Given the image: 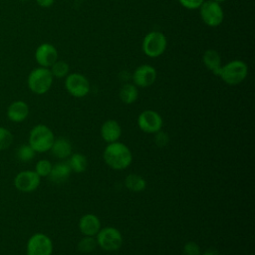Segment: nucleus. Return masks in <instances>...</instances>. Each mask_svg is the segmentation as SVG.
Wrapping results in <instances>:
<instances>
[{
  "instance_id": "obj_18",
  "label": "nucleus",
  "mask_w": 255,
  "mask_h": 255,
  "mask_svg": "<svg viewBox=\"0 0 255 255\" xmlns=\"http://www.w3.org/2000/svg\"><path fill=\"white\" fill-rule=\"evenodd\" d=\"M72 170L68 164V162L60 161L57 162L56 164H53L51 172L49 174V179L50 181L54 183H63L67 181V179L70 177Z\"/></svg>"
},
{
  "instance_id": "obj_26",
  "label": "nucleus",
  "mask_w": 255,
  "mask_h": 255,
  "mask_svg": "<svg viewBox=\"0 0 255 255\" xmlns=\"http://www.w3.org/2000/svg\"><path fill=\"white\" fill-rule=\"evenodd\" d=\"M52 162L49 160V159H46V158H43V159H40L36 162L35 164V169L34 171L40 176V177H48L50 172H51V169H52Z\"/></svg>"
},
{
  "instance_id": "obj_29",
  "label": "nucleus",
  "mask_w": 255,
  "mask_h": 255,
  "mask_svg": "<svg viewBox=\"0 0 255 255\" xmlns=\"http://www.w3.org/2000/svg\"><path fill=\"white\" fill-rule=\"evenodd\" d=\"M205 0H178L180 5L188 10H196L202 5Z\"/></svg>"
},
{
  "instance_id": "obj_9",
  "label": "nucleus",
  "mask_w": 255,
  "mask_h": 255,
  "mask_svg": "<svg viewBox=\"0 0 255 255\" xmlns=\"http://www.w3.org/2000/svg\"><path fill=\"white\" fill-rule=\"evenodd\" d=\"M65 88L74 98H84L90 92V83L84 75L71 73L66 77Z\"/></svg>"
},
{
  "instance_id": "obj_17",
  "label": "nucleus",
  "mask_w": 255,
  "mask_h": 255,
  "mask_svg": "<svg viewBox=\"0 0 255 255\" xmlns=\"http://www.w3.org/2000/svg\"><path fill=\"white\" fill-rule=\"evenodd\" d=\"M52 155L58 159H66L73 153L71 141L66 137H55L54 142L49 150Z\"/></svg>"
},
{
  "instance_id": "obj_8",
  "label": "nucleus",
  "mask_w": 255,
  "mask_h": 255,
  "mask_svg": "<svg viewBox=\"0 0 255 255\" xmlns=\"http://www.w3.org/2000/svg\"><path fill=\"white\" fill-rule=\"evenodd\" d=\"M201 20L208 27L219 26L224 19V13L221 5L213 0H205L199 7Z\"/></svg>"
},
{
  "instance_id": "obj_31",
  "label": "nucleus",
  "mask_w": 255,
  "mask_h": 255,
  "mask_svg": "<svg viewBox=\"0 0 255 255\" xmlns=\"http://www.w3.org/2000/svg\"><path fill=\"white\" fill-rule=\"evenodd\" d=\"M37 4L43 8H48L50 6H52L55 2V0H36Z\"/></svg>"
},
{
  "instance_id": "obj_16",
  "label": "nucleus",
  "mask_w": 255,
  "mask_h": 255,
  "mask_svg": "<svg viewBox=\"0 0 255 255\" xmlns=\"http://www.w3.org/2000/svg\"><path fill=\"white\" fill-rule=\"evenodd\" d=\"M29 116V106L24 101H15L7 109V118L12 123H22Z\"/></svg>"
},
{
  "instance_id": "obj_22",
  "label": "nucleus",
  "mask_w": 255,
  "mask_h": 255,
  "mask_svg": "<svg viewBox=\"0 0 255 255\" xmlns=\"http://www.w3.org/2000/svg\"><path fill=\"white\" fill-rule=\"evenodd\" d=\"M125 186L132 191V192H140L145 189L146 187V181L145 179L136 173H129L125 178Z\"/></svg>"
},
{
  "instance_id": "obj_11",
  "label": "nucleus",
  "mask_w": 255,
  "mask_h": 255,
  "mask_svg": "<svg viewBox=\"0 0 255 255\" xmlns=\"http://www.w3.org/2000/svg\"><path fill=\"white\" fill-rule=\"evenodd\" d=\"M162 125L161 116L153 110H145L137 117V126L145 133H155L162 128Z\"/></svg>"
},
{
  "instance_id": "obj_13",
  "label": "nucleus",
  "mask_w": 255,
  "mask_h": 255,
  "mask_svg": "<svg viewBox=\"0 0 255 255\" xmlns=\"http://www.w3.org/2000/svg\"><path fill=\"white\" fill-rule=\"evenodd\" d=\"M35 59L41 67L49 68L58 60V51L54 45L43 43L36 49Z\"/></svg>"
},
{
  "instance_id": "obj_1",
  "label": "nucleus",
  "mask_w": 255,
  "mask_h": 255,
  "mask_svg": "<svg viewBox=\"0 0 255 255\" xmlns=\"http://www.w3.org/2000/svg\"><path fill=\"white\" fill-rule=\"evenodd\" d=\"M103 158L109 167L115 170H122L130 165L132 153L127 144L118 140L108 143L104 149Z\"/></svg>"
},
{
  "instance_id": "obj_19",
  "label": "nucleus",
  "mask_w": 255,
  "mask_h": 255,
  "mask_svg": "<svg viewBox=\"0 0 255 255\" xmlns=\"http://www.w3.org/2000/svg\"><path fill=\"white\" fill-rule=\"evenodd\" d=\"M202 62L204 64V66L214 75H218L221 67H222V63H221V57L218 54L217 51L213 50V49H208L203 53L202 56Z\"/></svg>"
},
{
  "instance_id": "obj_2",
  "label": "nucleus",
  "mask_w": 255,
  "mask_h": 255,
  "mask_svg": "<svg viewBox=\"0 0 255 255\" xmlns=\"http://www.w3.org/2000/svg\"><path fill=\"white\" fill-rule=\"evenodd\" d=\"M54 139L55 134L53 130L44 124H38L31 128L28 136V143L36 153H43L50 150Z\"/></svg>"
},
{
  "instance_id": "obj_21",
  "label": "nucleus",
  "mask_w": 255,
  "mask_h": 255,
  "mask_svg": "<svg viewBox=\"0 0 255 255\" xmlns=\"http://www.w3.org/2000/svg\"><path fill=\"white\" fill-rule=\"evenodd\" d=\"M69 160L67 161L71 170L75 173H82L84 172L88 167V159L86 155L80 152L72 153L69 157Z\"/></svg>"
},
{
  "instance_id": "obj_28",
  "label": "nucleus",
  "mask_w": 255,
  "mask_h": 255,
  "mask_svg": "<svg viewBox=\"0 0 255 255\" xmlns=\"http://www.w3.org/2000/svg\"><path fill=\"white\" fill-rule=\"evenodd\" d=\"M153 134H154L153 140H154V143L156 144V146L164 147V146L167 145V143L169 141V136H168V134L166 132H164L163 130L160 129V130L156 131Z\"/></svg>"
},
{
  "instance_id": "obj_30",
  "label": "nucleus",
  "mask_w": 255,
  "mask_h": 255,
  "mask_svg": "<svg viewBox=\"0 0 255 255\" xmlns=\"http://www.w3.org/2000/svg\"><path fill=\"white\" fill-rule=\"evenodd\" d=\"M184 255H200V248L195 242H187L183 246Z\"/></svg>"
},
{
  "instance_id": "obj_20",
  "label": "nucleus",
  "mask_w": 255,
  "mask_h": 255,
  "mask_svg": "<svg viewBox=\"0 0 255 255\" xmlns=\"http://www.w3.org/2000/svg\"><path fill=\"white\" fill-rule=\"evenodd\" d=\"M119 97H120V100L126 105L133 104L138 97L137 87L134 84H129V83L123 85L120 90Z\"/></svg>"
},
{
  "instance_id": "obj_15",
  "label": "nucleus",
  "mask_w": 255,
  "mask_h": 255,
  "mask_svg": "<svg viewBox=\"0 0 255 255\" xmlns=\"http://www.w3.org/2000/svg\"><path fill=\"white\" fill-rule=\"evenodd\" d=\"M100 133L107 143L118 141L122 135L121 125L116 120H108L101 126Z\"/></svg>"
},
{
  "instance_id": "obj_10",
  "label": "nucleus",
  "mask_w": 255,
  "mask_h": 255,
  "mask_svg": "<svg viewBox=\"0 0 255 255\" xmlns=\"http://www.w3.org/2000/svg\"><path fill=\"white\" fill-rule=\"evenodd\" d=\"M41 183V177L34 170H22L18 172L13 180L15 188L24 193L35 191Z\"/></svg>"
},
{
  "instance_id": "obj_32",
  "label": "nucleus",
  "mask_w": 255,
  "mask_h": 255,
  "mask_svg": "<svg viewBox=\"0 0 255 255\" xmlns=\"http://www.w3.org/2000/svg\"><path fill=\"white\" fill-rule=\"evenodd\" d=\"M203 255H216V250H213V251L208 250V251H206Z\"/></svg>"
},
{
  "instance_id": "obj_7",
  "label": "nucleus",
  "mask_w": 255,
  "mask_h": 255,
  "mask_svg": "<svg viewBox=\"0 0 255 255\" xmlns=\"http://www.w3.org/2000/svg\"><path fill=\"white\" fill-rule=\"evenodd\" d=\"M54 249L52 239L45 233L31 235L26 244V255H52Z\"/></svg>"
},
{
  "instance_id": "obj_23",
  "label": "nucleus",
  "mask_w": 255,
  "mask_h": 255,
  "mask_svg": "<svg viewBox=\"0 0 255 255\" xmlns=\"http://www.w3.org/2000/svg\"><path fill=\"white\" fill-rule=\"evenodd\" d=\"M97 246H98V243L95 236H84L78 242L77 249L81 253L88 254V253H92Z\"/></svg>"
},
{
  "instance_id": "obj_25",
  "label": "nucleus",
  "mask_w": 255,
  "mask_h": 255,
  "mask_svg": "<svg viewBox=\"0 0 255 255\" xmlns=\"http://www.w3.org/2000/svg\"><path fill=\"white\" fill-rule=\"evenodd\" d=\"M50 71L53 75V77L56 78H64L67 77L69 75V71H70V67L68 65L67 62L64 61H56L51 67H50Z\"/></svg>"
},
{
  "instance_id": "obj_33",
  "label": "nucleus",
  "mask_w": 255,
  "mask_h": 255,
  "mask_svg": "<svg viewBox=\"0 0 255 255\" xmlns=\"http://www.w3.org/2000/svg\"><path fill=\"white\" fill-rule=\"evenodd\" d=\"M214 2H216V3H219V4H221V3H223V2H225L226 0H213Z\"/></svg>"
},
{
  "instance_id": "obj_4",
  "label": "nucleus",
  "mask_w": 255,
  "mask_h": 255,
  "mask_svg": "<svg viewBox=\"0 0 255 255\" xmlns=\"http://www.w3.org/2000/svg\"><path fill=\"white\" fill-rule=\"evenodd\" d=\"M53 78L54 77L48 68H36L31 71L28 76V88L36 95H44L52 87Z\"/></svg>"
},
{
  "instance_id": "obj_24",
  "label": "nucleus",
  "mask_w": 255,
  "mask_h": 255,
  "mask_svg": "<svg viewBox=\"0 0 255 255\" xmlns=\"http://www.w3.org/2000/svg\"><path fill=\"white\" fill-rule=\"evenodd\" d=\"M36 155V151L31 147L29 143H23L16 149V157L23 162L31 161Z\"/></svg>"
},
{
  "instance_id": "obj_5",
  "label": "nucleus",
  "mask_w": 255,
  "mask_h": 255,
  "mask_svg": "<svg viewBox=\"0 0 255 255\" xmlns=\"http://www.w3.org/2000/svg\"><path fill=\"white\" fill-rule=\"evenodd\" d=\"M98 245L105 251L113 252L119 250L123 245V235L119 229L113 226H106L100 229L96 235Z\"/></svg>"
},
{
  "instance_id": "obj_6",
  "label": "nucleus",
  "mask_w": 255,
  "mask_h": 255,
  "mask_svg": "<svg viewBox=\"0 0 255 255\" xmlns=\"http://www.w3.org/2000/svg\"><path fill=\"white\" fill-rule=\"evenodd\" d=\"M166 46V37L159 31H151L147 33L141 44L142 52L149 58H157L161 56L164 53Z\"/></svg>"
},
{
  "instance_id": "obj_27",
  "label": "nucleus",
  "mask_w": 255,
  "mask_h": 255,
  "mask_svg": "<svg viewBox=\"0 0 255 255\" xmlns=\"http://www.w3.org/2000/svg\"><path fill=\"white\" fill-rule=\"evenodd\" d=\"M14 136L12 132L4 127L0 126V150H5L13 143Z\"/></svg>"
},
{
  "instance_id": "obj_12",
  "label": "nucleus",
  "mask_w": 255,
  "mask_h": 255,
  "mask_svg": "<svg viewBox=\"0 0 255 255\" xmlns=\"http://www.w3.org/2000/svg\"><path fill=\"white\" fill-rule=\"evenodd\" d=\"M156 70L148 65L143 64L138 66L132 73V84L136 87L140 88H147L151 86L156 80Z\"/></svg>"
},
{
  "instance_id": "obj_14",
  "label": "nucleus",
  "mask_w": 255,
  "mask_h": 255,
  "mask_svg": "<svg viewBox=\"0 0 255 255\" xmlns=\"http://www.w3.org/2000/svg\"><path fill=\"white\" fill-rule=\"evenodd\" d=\"M78 226L84 236H96L102 228L100 218L93 213L84 214L80 218Z\"/></svg>"
},
{
  "instance_id": "obj_3",
  "label": "nucleus",
  "mask_w": 255,
  "mask_h": 255,
  "mask_svg": "<svg viewBox=\"0 0 255 255\" xmlns=\"http://www.w3.org/2000/svg\"><path fill=\"white\" fill-rule=\"evenodd\" d=\"M248 75V67L244 61L233 60L223 65L218 73V77L224 83L230 86H235L242 83Z\"/></svg>"
}]
</instances>
